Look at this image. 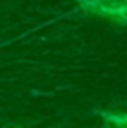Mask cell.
<instances>
[{"label": "cell", "mask_w": 127, "mask_h": 128, "mask_svg": "<svg viewBox=\"0 0 127 128\" xmlns=\"http://www.w3.org/2000/svg\"><path fill=\"white\" fill-rule=\"evenodd\" d=\"M111 121H114V123H118L120 128H127V115H122V117H114V115H107Z\"/></svg>", "instance_id": "1"}]
</instances>
